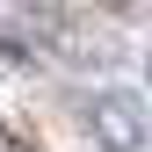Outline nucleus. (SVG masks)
I'll return each instance as SVG.
<instances>
[{
    "label": "nucleus",
    "instance_id": "obj_1",
    "mask_svg": "<svg viewBox=\"0 0 152 152\" xmlns=\"http://www.w3.org/2000/svg\"><path fill=\"white\" fill-rule=\"evenodd\" d=\"M94 130H102L116 152H138L145 145V123H138V102H123V94H109L102 109H94Z\"/></svg>",
    "mask_w": 152,
    "mask_h": 152
}]
</instances>
